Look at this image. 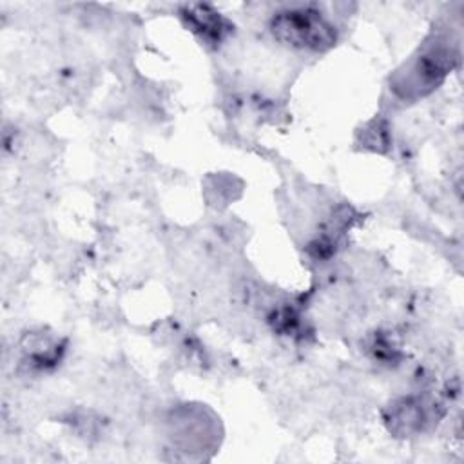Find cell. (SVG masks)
<instances>
[{
    "label": "cell",
    "mask_w": 464,
    "mask_h": 464,
    "mask_svg": "<svg viewBox=\"0 0 464 464\" xmlns=\"http://www.w3.org/2000/svg\"><path fill=\"white\" fill-rule=\"evenodd\" d=\"M392 420L393 424L402 426L404 431H410V430H420L422 424L428 420V415L422 404H411L408 401L395 410V413L392 415Z\"/></svg>",
    "instance_id": "obj_4"
},
{
    "label": "cell",
    "mask_w": 464,
    "mask_h": 464,
    "mask_svg": "<svg viewBox=\"0 0 464 464\" xmlns=\"http://www.w3.org/2000/svg\"><path fill=\"white\" fill-rule=\"evenodd\" d=\"M453 60L455 58L451 56L450 51L442 47H433L417 58V62L406 74V80H402L397 87L404 89V96L411 91L415 94L428 92L433 87H437L442 82V78L450 72Z\"/></svg>",
    "instance_id": "obj_2"
},
{
    "label": "cell",
    "mask_w": 464,
    "mask_h": 464,
    "mask_svg": "<svg viewBox=\"0 0 464 464\" xmlns=\"http://www.w3.org/2000/svg\"><path fill=\"white\" fill-rule=\"evenodd\" d=\"M274 38L288 47L323 53L335 45L337 29L314 5H299L276 13L270 20Z\"/></svg>",
    "instance_id": "obj_1"
},
{
    "label": "cell",
    "mask_w": 464,
    "mask_h": 464,
    "mask_svg": "<svg viewBox=\"0 0 464 464\" xmlns=\"http://www.w3.org/2000/svg\"><path fill=\"white\" fill-rule=\"evenodd\" d=\"M179 16L203 44L212 47H218L232 33V24L207 4H188L181 7Z\"/></svg>",
    "instance_id": "obj_3"
}]
</instances>
